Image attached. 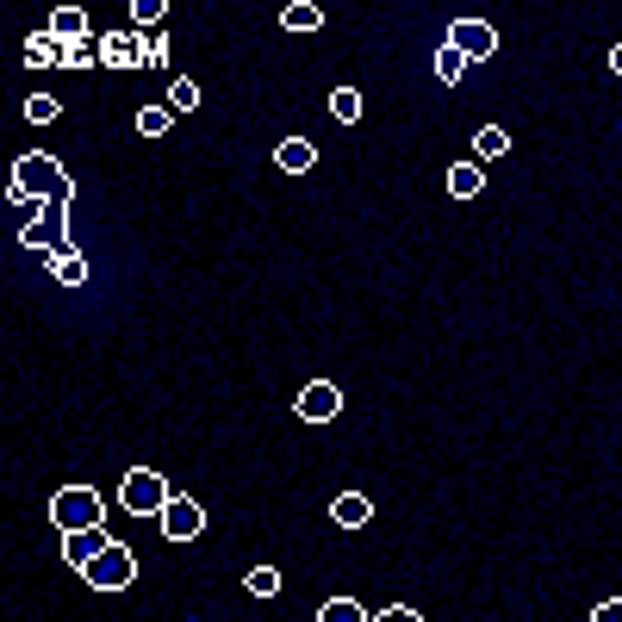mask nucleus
Wrapping results in <instances>:
<instances>
[{
	"instance_id": "1",
	"label": "nucleus",
	"mask_w": 622,
	"mask_h": 622,
	"mask_svg": "<svg viewBox=\"0 0 622 622\" xmlns=\"http://www.w3.org/2000/svg\"><path fill=\"white\" fill-rule=\"evenodd\" d=\"M7 200H75L56 156H19L13 162V181H7Z\"/></svg>"
},
{
	"instance_id": "2",
	"label": "nucleus",
	"mask_w": 622,
	"mask_h": 622,
	"mask_svg": "<svg viewBox=\"0 0 622 622\" xmlns=\"http://www.w3.org/2000/svg\"><path fill=\"white\" fill-rule=\"evenodd\" d=\"M168 498H175V486H168L156 467H131V473L119 479V504H125L131 517H162Z\"/></svg>"
},
{
	"instance_id": "3",
	"label": "nucleus",
	"mask_w": 622,
	"mask_h": 622,
	"mask_svg": "<svg viewBox=\"0 0 622 622\" xmlns=\"http://www.w3.org/2000/svg\"><path fill=\"white\" fill-rule=\"evenodd\" d=\"M100 511H106V504H100V492L94 486H63V492H56L50 498V523L56 529H100Z\"/></svg>"
},
{
	"instance_id": "4",
	"label": "nucleus",
	"mask_w": 622,
	"mask_h": 622,
	"mask_svg": "<svg viewBox=\"0 0 622 622\" xmlns=\"http://www.w3.org/2000/svg\"><path fill=\"white\" fill-rule=\"evenodd\" d=\"M81 579H88L94 591H125L131 579H137V560H131V548H119V542H112L100 560H94V567L88 573H81Z\"/></svg>"
},
{
	"instance_id": "5",
	"label": "nucleus",
	"mask_w": 622,
	"mask_h": 622,
	"mask_svg": "<svg viewBox=\"0 0 622 622\" xmlns=\"http://www.w3.org/2000/svg\"><path fill=\"white\" fill-rule=\"evenodd\" d=\"M200 529H206V511H200V498L175 492V498H168V511H162V535H168V542H193Z\"/></svg>"
},
{
	"instance_id": "6",
	"label": "nucleus",
	"mask_w": 622,
	"mask_h": 622,
	"mask_svg": "<svg viewBox=\"0 0 622 622\" xmlns=\"http://www.w3.org/2000/svg\"><path fill=\"white\" fill-rule=\"evenodd\" d=\"M448 44H455L467 63H486V56L498 50V32H492L486 19H455V25H448Z\"/></svg>"
},
{
	"instance_id": "7",
	"label": "nucleus",
	"mask_w": 622,
	"mask_h": 622,
	"mask_svg": "<svg viewBox=\"0 0 622 622\" xmlns=\"http://www.w3.org/2000/svg\"><path fill=\"white\" fill-rule=\"evenodd\" d=\"M106 548H112L106 523H100V529H69V535H63V560H69L75 573H88V567H94V560H100Z\"/></svg>"
},
{
	"instance_id": "8",
	"label": "nucleus",
	"mask_w": 622,
	"mask_h": 622,
	"mask_svg": "<svg viewBox=\"0 0 622 622\" xmlns=\"http://www.w3.org/2000/svg\"><path fill=\"white\" fill-rule=\"evenodd\" d=\"M100 63H106V69H125V75H131V69H144V38H131V32H106V38H100Z\"/></svg>"
},
{
	"instance_id": "9",
	"label": "nucleus",
	"mask_w": 622,
	"mask_h": 622,
	"mask_svg": "<svg viewBox=\"0 0 622 622\" xmlns=\"http://www.w3.org/2000/svg\"><path fill=\"white\" fill-rule=\"evenodd\" d=\"M336 411H343V392H336L330 380H311V386L299 392V417H305V423H330Z\"/></svg>"
},
{
	"instance_id": "10",
	"label": "nucleus",
	"mask_w": 622,
	"mask_h": 622,
	"mask_svg": "<svg viewBox=\"0 0 622 622\" xmlns=\"http://www.w3.org/2000/svg\"><path fill=\"white\" fill-rule=\"evenodd\" d=\"M367 517H374V498H367V492H343V498L330 504V523L336 529H361Z\"/></svg>"
},
{
	"instance_id": "11",
	"label": "nucleus",
	"mask_w": 622,
	"mask_h": 622,
	"mask_svg": "<svg viewBox=\"0 0 622 622\" xmlns=\"http://www.w3.org/2000/svg\"><path fill=\"white\" fill-rule=\"evenodd\" d=\"M44 32H50V38H63V44H81V38L94 32V25H88V13H81V7H56Z\"/></svg>"
},
{
	"instance_id": "12",
	"label": "nucleus",
	"mask_w": 622,
	"mask_h": 622,
	"mask_svg": "<svg viewBox=\"0 0 622 622\" xmlns=\"http://www.w3.org/2000/svg\"><path fill=\"white\" fill-rule=\"evenodd\" d=\"M63 38H50V32H32L25 38V63H38V69H63Z\"/></svg>"
},
{
	"instance_id": "13",
	"label": "nucleus",
	"mask_w": 622,
	"mask_h": 622,
	"mask_svg": "<svg viewBox=\"0 0 622 622\" xmlns=\"http://www.w3.org/2000/svg\"><path fill=\"white\" fill-rule=\"evenodd\" d=\"M479 187H486V168H479V162H455V168H448V193H455V200H473Z\"/></svg>"
},
{
	"instance_id": "14",
	"label": "nucleus",
	"mask_w": 622,
	"mask_h": 622,
	"mask_svg": "<svg viewBox=\"0 0 622 622\" xmlns=\"http://www.w3.org/2000/svg\"><path fill=\"white\" fill-rule=\"evenodd\" d=\"M274 162H280V168H287V175H305V168H311V162H318V150H311V144H305V137H287V144H280V150H274Z\"/></svg>"
},
{
	"instance_id": "15",
	"label": "nucleus",
	"mask_w": 622,
	"mask_h": 622,
	"mask_svg": "<svg viewBox=\"0 0 622 622\" xmlns=\"http://www.w3.org/2000/svg\"><path fill=\"white\" fill-rule=\"evenodd\" d=\"M50 274L63 280V287H81V280H88V262H81V249H56V256H50Z\"/></svg>"
},
{
	"instance_id": "16",
	"label": "nucleus",
	"mask_w": 622,
	"mask_h": 622,
	"mask_svg": "<svg viewBox=\"0 0 622 622\" xmlns=\"http://www.w3.org/2000/svg\"><path fill=\"white\" fill-rule=\"evenodd\" d=\"M504 150H511V137H504L498 125H479L473 131V162H498Z\"/></svg>"
},
{
	"instance_id": "17",
	"label": "nucleus",
	"mask_w": 622,
	"mask_h": 622,
	"mask_svg": "<svg viewBox=\"0 0 622 622\" xmlns=\"http://www.w3.org/2000/svg\"><path fill=\"white\" fill-rule=\"evenodd\" d=\"M280 25H287V32H318V25H324V13L311 7V0H293V7L280 13Z\"/></svg>"
},
{
	"instance_id": "18",
	"label": "nucleus",
	"mask_w": 622,
	"mask_h": 622,
	"mask_svg": "<svg viewBox=\"0 0 622 622\" xmlns=\"http://www.w3.org/2000/svg\"><path fill=\"white\" fill-rule=\"evenodd\" d=\"M193 106H200V88L187 75H168V112H193Z\"/></svg>"
},
{
	"instance_id": "19",
	"label": "nucleus",
	"mask_w": 622,
	"mask_h": 622,
	"mask_svg": "<svg viewBox=\"0 0 622 622\" xmlns=\"http://www.w3.org/2000/svg\"><path fill=\"white\" fill-rule=\"evenodd\" d=\"M318 622H374V616H367L355 598H330V604L318 610Z\"/></svg>"
},
{
	"instance_id": "20",
	"label": "nucleus",
	"mask_w": 622,
	"mask_h": 622,
	"mask_svg": "<svg viewBox=\"0 0 622 622\" xmlns=\"http://www.w3.org/2000/svg\"><path fill=\"white\" fill-rule=\"evenodd\" d=\"M168 125H175V112H168V106H144V112H137V131H144V137H168Z\"/></svg>"
},
{
	"instance_id": "21",
	"label": "nucleus",
	"mask_w": 622,
	"mask_h": 622,
	"mask_svg": "<svg viewBox=\"0 0 622 622\" xmlns=\"http://www.w3.org/2000/svg\"><path fill=\"white\" fill-rule=\"evenodd\" d=\"M330 119L355 125V119H361V94H355V88H336V94H330Z\"/></svg>"
},
{
	"instance_id": "22",
	"label": "nucleus",
	"mask_w": 622,
	"mask_h": 622,
	"mask_svg": "<svg viewBox=\"0 0 622 622\" xmlns=\"http://www.w3.org/2000/svg\"><path fill=\"white\" fill-rule=\"evenodd\" d=\"M436 75H442V81H461V75H467V56H461L455 44H442V50H436Z\"/></svg>"
},
{
	"instance_id": "23",
	"label": "nucleus",
	"mask_w": 622,
	"mask_h": 622,
	"mask_svg": "<svg viewBox=\"0 0 622 622\" xmlns=\"http://www.w3.org/2000/svg\"><path fill=\"white\" fill-rule=\"evenodd\" d=\"M249 591H256V598H274V591H280V573L274 567H249V579H243Z\"/></svg>"
},
{
	"instance_id": "24",
	"label": "nucleus",
	"mask_w": 622,
	"mask_h": 622,
	"mask_svg": "<svg viewBox=\"0 0 622 622\" xmlns=\"http://www.w3.org/2000/svg\"><path fill=\"white\" fill-rule=\"evenodd\" d=\"M56 112H63V106H56L50 94H32V100H25V119H32V125H50Z\"/></svg>"
},
{
	"instance_id": "25",
	"label": "nucleus",
	"mask_w": 622,
	"mask_h": 622,
	"mask_svg": "<svg viewBox=\"0 0 622 622\" xmlns=\"http://www.w3.org/2000/svg\"><path fill=\"white\" fill-rule=\"evenodd\" d=\"M94 56H100V44H88V38H81V44H69V50H63V69H88Z\"/></svg>"
},
{
	"instance_id": "26",
	"label": "nucleus",
	"mask_w": 622,
	"mask_h": 622,
	"mask_svg": "<svg viewBox=\"0 0 622 622\" xmlns=\"http://www.w3.org/2000/svg\"><path fill=\"white\" fill-rule=\"evenodd\" d=\"M162 13H168V7H162V0H131V19H137V25H156Z\"/></svg>"
},
{
	"instance_id": "27",
	"label": "nucleus",
	"mask_w": 622,
	"mask_h": 622,
	"mask_svg": "<svg viewBox=\"0 0 622 622\" xmlns=\"http://www.w3.org/2000/svg\"><path fill=\"white\" fill-rule=\"evenodd\" d=\"M374 622H423V616H417V610H411V604H386V610H380V616H374Z\"/></svg>"
},
{
	"instance_id": "28",
	"label": "nucleus",
	"mask_w": 622,
	"mask_h": 622,
	"mask_svg": "<svg viewBox=\"0 0 622 622\" xmlns=\"http://www.w3.org/2000/svg\"><path fill=\"white\" fill-rule=\"evenodd\" d=\"M168 63V50H162V38H144V69H162Z\"/></svg>"
},
{
	"instance_id": "29",
	"label": "nucleus",
	"mask_w": 622,
	"mask_h": 622,
	"mask_svg": "<svg viewBox=\"0 0 622 622\" xmlns=\"http://www.w3.org/2000/svg\"><path fill=\"white\" fill-rule=\"evenodd\" d=\"M591 622H622V598H610V604H598V610H591Z\"/></svg>"
},
{
	"instance_id": "30",
	"label": "nucleus",
	"mask_w": 622,
	"mask_h": 622,
	"mask_svg": "<svg viewBox=\"0 0 622 622\" xmlns=\"http://www.w3.org/2000/svg\"><path fill=\"white\" fill-rule=\"evenodd\" d=\"M610 69H616V75H622V44H616V50H610Z\"/></svg>"
}]
</instances>
